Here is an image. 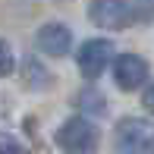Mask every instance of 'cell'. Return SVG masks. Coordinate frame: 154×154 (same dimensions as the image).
I'll list each match as a JSON object with an SVG mask.
<instances>
[{"mask_svg": "<svg viewBox=\"0 0 154 154\" xmlns=\"http://www.w3.org/2000/svg\"><path fill=\"white\" fill-rule=\"evenodd\" d=\"M110 60H113V41H107V38H88V41H82L79 54H75L79 72L85 75V79H97V75L107 69Z\"/></svg>", "mask_w": 154, "mask_h": 154, "instance_id": "4", "label": "cell"}, {"mask_svg": "<svg viewBox=\"0 0 154 154\" xmlns=\"http://www.w3.org/2000/svg\"><path fill=\"white\" fill-rule=\"evenodd\" d=\"M22 82H25L29 88H35V91H44V88L54 85V75L47 72L35 57H25V60H22Z\"/></svg>", "mask_w": 154, "mask_h": 154, "instance_id": "7", "label": "cell"}, {"mask_svg": "<svg viewBox=\"0 0 154 154\" xmlns=\"http://www.w3.org/2000/svg\"><path fill=\"white\" fill-rule=\"evenodd\" d=\"M16 69V57H13V47H10V41H3L0 38V79H6V75Z\"/></svg>", "mask_w": 154, "mask_h": 154, "instance_id": "9", "label": "cell"}, {"mask_svg": "<svg viewBox=\"0 0 154 154\" xmlns=\"http://www.w3.org/2000/svg\"><path fill=\"white\" fill-rule=\"evenodd\" d=\"M88 19L97 29L120 32L132 22V3L129 0H91L88 3Z\"/></svg>", "mask_w": 154, "mask_h": 154, "instance_id": "3", "label": "cell"}, {"mask_svg": "<svg viewBox=\"0 0 154 154\" xmlns=\"http://www.w3.org/2000/svg\"><path fill=\"white\" fill-rule=\"evenodd\" d=\"M57 148L66 154H94L97 142H101V132L88 116H69L60 123L57 129Z\"/></svg>", "mask_w": 154, "mask_h": 154, "instance_id": "2", "label": "cell"}, {"mask_svg": "<svg viewBox=\"0 0 154 154\" xmlns=\"http://www.w3.org/2000/svg\"><path fill=\"white\" fill-rule=\"evenodd\" d=\"M79 107L88 110V113H107V101H104V94L91 91V88H85V91L79 94Z\"/></svg>", "mask_w": 154, "mask_h": 154, "instance_id": "8", "label": "cell"}, {"mask_svg": "<svg viewBox=\"0 0 154 154\" xmlns=\"http://www.w3.org/2000/svg\"><path fill=\"white\" fill-rule=\"evenodd\" d=\"M35 47H38V54H44V57H66L69 51H72V32H69V25L63 22H44L38 32H35Z\"/></svg>", "mask_w": 154, "mask_h": 154, "instance_id": "6", "label": "cell"}, {"mask_svg": "<svg viewBox=\"0 0 154 154\" xmlns=\"http://www.w3.org/2000/svg\"><path fill=\"white\" fill-rule=\"evenodd\" d=\"M0 154H29V151L16 142H0Z\"/></svg>", "mask_w": 154, "mask_h": 154, "instance_id": "11", "label": "cell"}, {"mask_svg": "<svg viewBox=\"0 0 154 154\" xmlns=\"http://www.w3.org/2000/svg\"><path fill=\"white\" fill-rule=\"evenodd\" d=\"M142 107H145V110H148V113L154 116V82H151V85L142 91Z\"/></svg>", "mask_w": 154, "mask_h": 154, "instance_id": "10", "label": "cell"}, {"mask_svg": "<svg viewBox=\"0 0 154 154\" xmlns=\"http://www.w3.org/2000/svg\"><path fill=\"white\" fill-rule=\"evenodd\" d=\"M113 154H154V123L145 116H123L113 132Z\"/></svg>", "mask_w": 154, "mask_h": 154, "instance_id": "1", "label": "cell"}, {"mask_svg": "<svg viewBox=\"0 0 154 154\" xmlns=\"http://www.w3.org/2000/svg\"><path fill=\"white\" fill-rule=\"evenodd\" d=\"M148 60L138 54H120L113 57V82L120 91H138L148 82Z\"/></svg>", "mask_w": 154, "mask_h": 154, "instance_id": "5", "label": "cell"}]
</instances>
